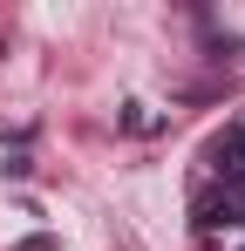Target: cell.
Returning <instances> with one entry per match:
<instances>
[{"label": "cell", "mask_w": 245, "mask_h": 251, "mask_svg": "<svg viewBox=\"0 0 245 251\" xmlns=\"http://www.w3.org/2000/svg\"><path fill=\"white\" fill-rule=\"evenodd\" d=\"M232 224H245V190L239 183H204L198 197H191V231L198 238H218Z\"/></svg>", "instance_id": "cell-1"}, {"label": "cell", "mask_w": 245, "mask_h": 251, "mask_svg": "<svg viewBox=\"0 0 245 251\" xmlns=\"http://www.w3.org/2000/svg\"><path fill=\"white\" fill-rule=\"evenodd\" d=\"M204 170H211V183H239L245 190V123L218 129V136L204 143Z\"/></svg>", "instance_id": "cell-2"}, {"label": "cell", "mask_w": 245, "mask_h": 251, "mask_svg": "<svg viewBox=\"0 0 245 251\" xmlns=\"http://www.w3.org/2000/svg\"><path fill=\"white\" fill-rule=\"evenodd\" d=\"M122 129H129V136H150V129H157V116H150L143 102H129V109H122Z\"/></svg>", "instance_id": "cell-3"}]
</instances>
